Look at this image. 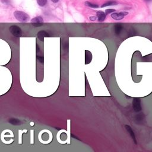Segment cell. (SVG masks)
<instances>
[{
  "label": "cell",
  "mask_w": 152,
  "mask_h": 152,
  "mask_svg": "<svg viewBox=\"0 0 152 152\" xmlns=\"http://www.w3.org/2000/svg\"><path fill=\"white\" fill-rule=\"evenodd\" d=\"M128 14V12H115L111 14V17L115 20H121L124 18V17Z\"/></svg>",
  "instance_id": "obj_4"
},
{
  "label": "cell",
  "mask_w": 152,
  "mask_h": 152,
  "mask_svg": "<svg viewBox=\"0 0 152 152\" xmlns=\"http://www.w3.org/2000/svg\"><path fill=\"white\" fill-rule=\"evenodd\" d=\"M115 10H114V9H107L105 11V14H111V13H112V12H115Z\"/></svg>",
  "instance_id": "obj_17"
},
{
  "label": "cell",
  "mask_w": 152,
  "mask_h": 152,
  "mask_svg": "<svg viewBox=\"0 0 152 152\" xmlns=\"http://www.w3.org/2000/svg\"><path fill=\"white\" fill-rule=\"evenodd\" d=\"M115 30L116 34H119V33L121 32V31L122 30V26L121 24H119V23H118L115 26Z\"/></svg>",
  "instance_id": "obj_13"
},
{
  "label": "cell",
  "mask_w": 152,
  "mask_h": 152,
  "mask_svg": "<svg viewBox=\"0 0 152 152\" xmlns=\"http://www.w3.org/2000/svg\"><path fill=\"white\" fill-rule=\"evenodd\" d=\"M48 36H49V35L45 31L42 30V31H39V32L37 33V37L41 41H42L44 37H48Z\"/></svg>",
  "instance_id": "obj_8"
},
{
  "label": "cell",
  "mask_w": 152,
  "mask_h": 152,
  "mask_svg": "<svg viewBox=\"0 0 152 152\" xmlns=\"http://www.w3.org/2000/svg\"><path fill=\"white\" fill-rule=\"evenodd\" d=\"M97 17H98V21L100 22H102L106 19V14H105V12H104L103 11H98L97 12Z\"/></svg>",
  "instance_id": "obj_6"
},
{
  "label": "cell",
  "mask_w": 152,
  "mask_h": 152,
  "mask_svg": "<svg viewBox=\"0 0 152 152\" xmlns=\"http://www.w3.org/2000/svg\"><path fill=\"white\" fill-rule=\"evenodd\" d=\"M28 132L27 130H18V144H22V134L23 133H26Z\"/></svg>",
  "instance_id": "obj_10"
},
{
  "label": "cell",
  "mask_w": 152,
  "mask_h": 152,
  "mask_svg": "<svg viewBox=\"0 0 152 152\" xmlns=\"http://www.w3.org/2000/svg\"><path fill=\"white\" fill-rule=\"evenodd\" d=\"M9 30L11 33L16 37H20L22 35V30L21 28L17 26H15V25L10 26Z\"/></svg>",
  "instance_id": "obj_2"
},
{
  "label": "cell",
  "mask_w": 152,
  "mask_h": 152,
  "mask_svg": "<svg viewBox=\"0 0 152 152\" xmlns=\"http://www.w3.org/2000/svg\"><path fill=\"white\" fill-rule=\"evenodd\" d=\"M30 125L31 126H33L34 125V123L33 122H31L30 123Z\"/></svg>",
  "instance_id": "obj_20"
},
{
  "label": "cell",
  "mask_w": 152,
  "mask_h": 152,
  "mask_svg": "<svg viewBox=\"0 0 152 152\" xmlns=\"http://www.w3.org/2000/svg\"><path fill=\"white\" fill-rule=\"evenodd\" d=\"M14 16L17 20L20 22H26L30 19V17L27 13L21 11H14Z\"/></svg>",
  "instance_id": "obj_1"
},
{
  "label": "cell",
  "mask_w": 152,
  "mask_h": 152,
  "mask_svg": "<svg viewBox=\"0 0 152 152\" xmlns=\"http://www.w3.org/2000/svg\"><path fill=\"white\" fill-rule=\"evenodd\" d=\"M144 119V115H143V113L138 114V115H136L135 117V121L137 123L139 124L141 123Z\"/></svg>",
  "instance_id": "obj_9"
},
{
  "label": "cell",
  "mask_w": 152,
  "mask_h": 152,
  "mask_svg": "<svg viewBox=\"0 0 152 152\" xmlns=\"http://www.w3.org/2000/svg\"><path fill=\"white\" fill-rule=\"evenodd\" d=\"M125 127L126 130H127L128 132L129 133V134H130V136H131V137L132 138V140H134V143H136H136H137V142H136V139L135 134H134V132H133V131H132V130L131 127H130V126L129 125H125Z\"/></svg>",
  "instance_id": "obj_5"
},
{
  "label": "cell",
  "mask_w": 152,
  "mask_h": 152,
  "mask_svg": "<svg viewBox=\"0 0 152 152\" xmlns=\"http://www.w3.org/2000/svg\"><path fill=\"white\" fill-rule=\"evenodd\" d=\"M31 22L33 24L36 23H43V19L41 16H37L31 20Z\"/></svg>",
  "instance_id": "obj_7"
},
{
  "label": "cell",
  "mask_w": 152,
  "mask_h": 152,
  "mask_svg": "<svg viewBox=\"0 0 152 152\" xmlns=\"http://www.w3.org/2000/svg\"><path fill=\"white\" fill-rule=\"evenodd\" d=\"M51 1L54 3H57L58 1H59V0H51Z\"/></svg>",
  "instance_id": "obj_19"
},
{
  "label": "cell",
  "mask_w": 152,
  "mask_h": 152,
  "mask_svg": "<svg viewBox=\"0 0 152 152\" xmlns=\"http://www.w3.org/2000/svg\"><path fill=\"white\" fill-rule=\"evenodd\" d=\"M85 5L86 6H88V7H91V8H93V9H97L99 7V5L98 4H92L90 2L86 1L85 2Z\"/></svg>",
  "instance_id": "obj_12"
},
{
  "label": "cell",
  "mask_w": 152,
  "mask_h": 152,
  "mask_svg": "<svg viewBox=\"0 0 152 152\" xmlns=\"http://www.w3.org/2000/svg\"><path fill=\"white\" fill-rule=\"evenodd\" d=\"M30 144H34V130H30Z\"/></svg>",
  "instance_id": "obj_15"
},
{
  "label": "cell",
  "mask_w": 152,
  "mask_h": 152,
  "mask_svg": "<svg viewBox=\"0 0 152 152\" xmlns=\"http://www.w3.org/2000/svg\"><path fill=\"white\" fill-rule=\"evenodd\" d=\"M14 137V134H10L9 135H5V132L4 131L2 132L1 133V138H5V137H11V138H13Z\"/></svg>",
  "instance_id": "obj_16"
},
{
  "label": "cell",
  "mask_w": 152,
  "mask_h": 152,
  "mask_svg": "<svg viewBox=\"0 0 152 152\" xmlns=\"http://www.w3.org/2000/svg\"><path fill=\"white\" fill-rule=\"evenodd\" d=\"M146 1H151V0H146Z\"/></svg>",
  "instance_id": "obj_21"
},
{
  "label": "cell",
  "mask_w": 152,
  "mask_h": 152,
  "mask_svg": "<svg viewBox=\"0 0 152 152\" xmlns=\"http://www.w3.org/2000/svg\"><path fill=\"white\" fill-rule=\"evenodd\" d=\"M36 1L37 4L41 7H44L47 3V0H36Z\"/></svg>",
  "instance_id": "obj_14"
},
{
  "label": "cell",
  "mask_w": 152,
  "mask_h": 152,
  "mask_svg": "<svg viewBox=\"0 0 152 152\" xmlns=\"http://www.w3.org/2000/svg\"><path fill=\"white\" fill-rule=\"evenodd\" d=\"M90 20H91V21H94V20L96 19V17H94V16L90 17Z\"/></svg>",
  "instance_id": "obj_18"
},
{
  "label": "cell",
  "mask_w": 152,
  "mask_h": 152,
  "mask_svg": "<svg viewBox=\"0 0 152 152\" xmlns=\"http://www.w3.org/2000/svg\"><path fill=\"white\" fill-rule=\"evenodd\" d=\"M132 107L134 111L138 112L142 111L141 100L138 98H134L132 101Z\"/></svg>",
  "instance_id": "obj_3"
},
{
  "label": "cell",
  "mask_w": 152,
  "mask_h": 152,
  "mask_svg": "<svg viewBox=\"0 0 152 152\" xmlns=\"http://www.w3.org/2000/svg\"><path fill=\"white\" fill-rule=\"evenodd\" d=\"M117 4L118 3L115 1H109L108 2L105 3L104 5H102V6H101V7H107V6H111V5H115Z\"/></svg>",
  "instance_id": "obj_11"
}]
</instances>
